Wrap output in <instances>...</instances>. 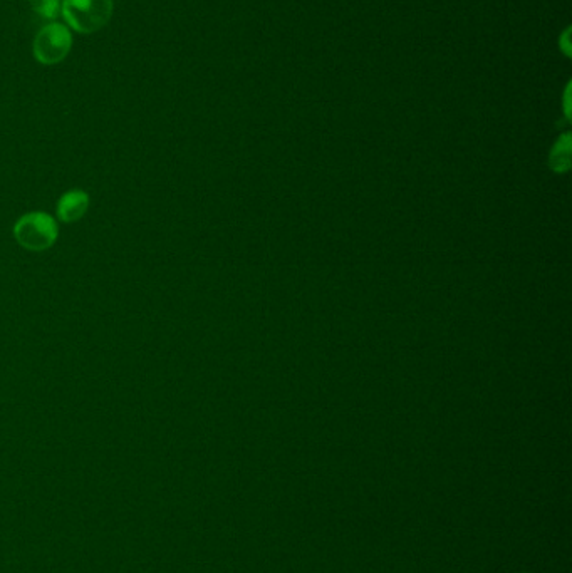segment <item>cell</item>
Returning <instances> with one entry per match:
<instances>
[{
    "instance_id": "5",
    "label": "cell",
    "mask_w": 572,
    "mask_h": 573,
    "mask_svg": "<svg viewBox=\"0 0 572 573\" xmlns=\"http://www.w3.org/2000/svg\"><path fill=\"white\" fill-rule=\"evenodd\" d=\"M32 11L42 19H56L61 11V2L59 0H29Z\"/></svg>"
},
{
    "instance_id": "3",
    "label": "cell",
    "mask_w": 572,
    "mask_h": 573,
    "mask_svg": "<svg viewBox=\"0 0 572 573\" xmlns=\"http://www.w3.org/2000/svg\"><path fill=\"white\" fill-rule=\"evenodd\" d=\"M73 47V36L68 27L52 22L42 27L34 39V57L42 66H54L68 57Z\"/></svg>"
},
{
    "instance_id": "4",
    "label": "cell",
    "mask_w": 572,
    "mask_h": 573,
    "mask_svg": "<svg viewBox=\"0 0 572 573\" xmlns=\"http://www.w3.org/2000/svg\"><path fill=\"white\" fill-rule=\"evenodd\" d=\"M89 208L88 193L83 190H71L64 193L58 202V217L61 222L74 223L86 215Z\"/></svg>"
},
{
    "instance_id": "1",
    "label": "cell",
    "mask_w": 572,
    "mask_h": 573,
    "mask_svg": "<svg viewBox=\"0 0 572 573\" xmlns=\"http://www.w3.org/2000/svg\"><path fill=\"white\" fill-rule=\"evenodd\" d=\"M61 12L71 29L93 34L111 21L113 0H64Z\"/></svg>"
},
{
    "instance_id": "2",
    "label": "cell",
    "mask_w": 572,
    "mask_h": 573,
    "mask_svg": "<svg viewBox=\"0 0 572 573\" xmlns=\"http://www.w3.org/2000/svg\"><path fill=\"white\" fill-rule=\"evenodd\" d=\"M58 232L56 220L44 212L27 213L17 220L14 227L17 243L32 252H42L51 248L58 240Z\"/></svg>"
},
{
    "instance_id": "6",
    "label": "cell",
    "mask_w": 572,
    "mask_h": 573,
    "mask_svg": "<svg viewBox=\"0 0 572 573\" xmlns=\"http://www.w3.org/2000/svg\"><path fill=\"white\" fill-rule=\"evenodd\" d=\"M524 573H527V572H524Z\"/></svg>"
}]
</instances>
